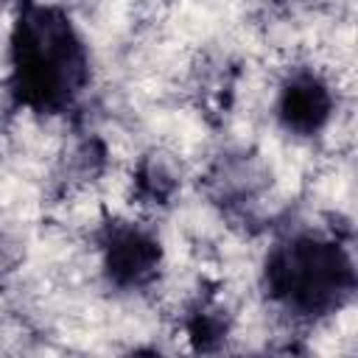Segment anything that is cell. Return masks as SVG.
Returning a JSON list of instances; mask_svg holds the SVG:
<instances>
[{"label":"cell","instance_id":"5b68a950","mask_svg":"<svg viewBox=\"0 0 358 358\" xmlns=\"http://www.w3.org/2000/svg\"><path fill=\"white\" fill-rule=\"evenodd\" d=\"M227 333L224 322L215 319L213 310H196L190 319H187V338L193 341L196 350H210L215 341H221Z\"/></svg>","mask_w":358,"mask_h":358},{"label":"cell","instance_id":"7a4b0ae2","mask_svg":"<svg viewBox=\"0 0 358 358\" xmlns=\"http://www.w3.org/2000/svg\"><path fill=\"white\" fill-rule=\"evenodd\" d=\"M358 288L350 252L324 235L299 232L274 243L263 260V291L285 313L319 319L338 310Z\"/></svg>","mask_w":358,"mask_h":358},{"label":"cell","instance_id":"277c9868","mask_svg":"<svg viewBox=\"0 0 358 358\" xmlns=\"http://www.w3.org/2000/svg\"><path fill=\"white\" fill-rule=\"evenodd\" d=\"M336 112V98L330 84L313 70L291 73L277 92L274 117L282 131L294 137H313L319 134Z\"/></svg>","mask_w":358,"mask_h":358},{"label":"cell","instance_id":"6da1fadb","mask_svg":"<svg viewBox=\"0 0 358 358\" xmlns=\"http://www.w3.org/2000/svg\"><path fill=\"white\" fill-rule=\"evenodd\" d=\"M90 84V50L56 3L17 0L8 36V95L34 115L67 112Z\"/></svg>","mask_w":358,"mask_h":358},{"label":"cell","instance_id":"3957f363","mask_svg":"<svg viewBox=\"0 0 358 358\" xmlns=\"http://www.w3.org/2000/svg\"><path fill=\"white\" fill-rule=\"evenodd\" d=\"M98 249L106 282L120 291L151 285L165 257L159 238L137 224H106Z\"/></svg>","mask_w":358,"mask_h":358}]
</instances>
